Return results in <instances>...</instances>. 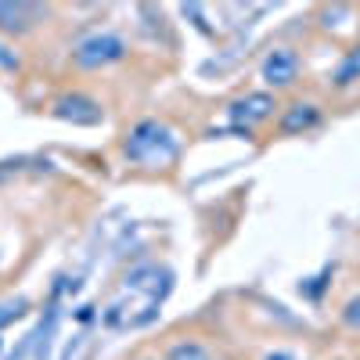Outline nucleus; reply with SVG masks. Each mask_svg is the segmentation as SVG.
I'll return each instance as SVG.
<instances>
[{"label":"nucleus","instance_id":"20e7f679","mask_svg":"<svg viewBox=\"0 0 360 360\" xmlns=\"http://www.w3.org/2000/svg\"><path fill=\"white\" fill-rule=\"evenodd\" d=\"M274 108H278V101L270 94H245V98L231 101V119L245 123V130H249V127H256V123H263V119L274 115Z\"/></svg>","mask_w":360,"mask_h":360},{"label":"nucleus","instance_id":"6e6552de","mask_svg":"<svg viewBox=\"0 0 360 360\" xmlns=\"http://www.w3.org/2000/svg\"><path fill=\"white\" fill-rule=\"evenodd\" d=\"M166 360H217L213 349L198 339H176L169 349H166Z\"/></svg>","mask_w":360,"mask_h":360},{"label":"nucleus","instance_id":"9d476101","mask_svg":"<svg viewBox=\"0 0 360 360\" xmlns=\"http://www.w3.org/2000/svg\"><path fill=\"white\" fill-rule=\"evenodd\" d=\"M342 321H346L349 328H360V295L349 299V303L342 307Z\"/></svg>","mask_w":360,"mask_h":360},{"label":"nucleus","instance_id":"0eeeda50","mask_svg":"<svg viewBox=\"0 0 360 360\" xmlns=\"http://www.w3.org/2000/svg\"><path fill=\"white\" fill-rule=\"evenodd\" d=\"M83 108H98L90 98H79V94H72V98H58L54 101V115H62V119H72V123H98L101 115H90V112H83Z\"/></svg>","mask_w":360,"mask_h":360},{"label":"nucleus","instance_id":"f03ea898","mask_svg":"<svg viewBox=\"0 0 360 360\" xmlns=\"http://www.w3.org/2000/svg\"><path fill=\"white\" fill-rule=\"evenodd\" d=\"M127 58V40L115 33H90L72 47V62L79 69H105Z\"/></svg>","mask_w":360,"mask_h":360},{"label":"nucleus","instance_id":"39448f33","mask_svg":"<svg viewBox=\"0 0 360 360\" xmlns=\"http://www.w3.org/2000/svg\"><path fill=\"white\" fill-rule=\"evenodd\" d=\"M40 15H47V11L37 4H0V29L4 33H25V29L37 25Z\"/></svg>","mask_w":360,"mask_h":360},{"label":"nucleus","instance_id":"f257e3e1","mask_svg":"<svg viewBox=\"0 0 360 360\" xmlns=\"http://www.w3.org/2000/svg\"><path fill=\"white\" fill-rule=\"evenodd\" d=\"M180 152V141L176 134L159 123V119H144V123H137L127 141H123V155L137 166H169Z\"/></svg>","mask_w":360,"mask_h":360},{"label":"nucleus","instance_id":"7ed1b4c3","mask_svg":"<svg viewBox=\"0 0 360 360\" xmlns=\"http://www.w3.org/2000/svg\"><path fill=\"white\" fill-rule=\"evenodd\" d=\"M295 76H299V54L292 47H274L263 58V83L266 86H274V90L292 86Z\"/></svg>","mask_w":360,"mask_h":360},{"label":"nucleus","instance_id":"423d86ee","mask_svg":"<svg viewBox=\"0 0 360 360\" xmlns=\"http://www.w3.org/2000/svg\"><path fill=\"white\" fill-rule=\"evenodd\" d=\"M321 123V112H317V105H310V101H295V105H288V112L281 115V134H299V130H314Z\"/></svg>","mask_w":360,"mask_h":360},{"label":"nucleus","instance_id":"1a4fd4ad","mask_svg":"<svg viewBox=\"0 0 360 360\" xmlns=\"http://www.w3.org/2000/svg\"><path fill=\"white\" fill-rule=\"evenodd\" d=\"M335 86H349L353 79H360V44L353 47V51H346V58L339 62V69H335Z\"/></svg>","mask_w":360,"mask_h":360},{"label":"nucleus","instance_id":"f8f14e48","mask_svg":"<svg viewBox=\"0 0 360 360\" xmlns=\"http://www.w3.org/2000/svg\"><path fill=\"white\" fill-rule=\"evenodd\" d=\"M144 360H148V356H144Z\"/></svg>","mask_w":360,"mask_h":360},{"label":"nucleus","instance_id":"9b49d317","mask_svg":"<svg viewBox=\"0 0 360 360\" xmlns=\"http://www.w3.org/2000/svg\"><path fill=\"white\" fill-rule=\"evenodd\" d=\"M0 65H8V69H18V58L4 54V47H0Z\"/></svg>","mask_w":360,"mask_h":360}]
</instances>
